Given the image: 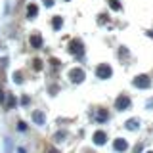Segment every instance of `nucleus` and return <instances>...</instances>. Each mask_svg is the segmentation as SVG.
<instances>
[{
	"instance_id": "f257e3e1",
	"label": "nucleus",
	"mask_w": 153,
	"mask_h": 153,
	"mask_svg": "<svg viewBox=\"0 0 153 153\" xmlns=\"http://www.w3.org/2000/svg\"><path fill=\"white\" fill-rule=\"evenodd\" d=\"M109 73H111V71H109V67H107V65H102V67L98 69V75L102 76V78H105V76H109Z\"/></svg>"
},
{
	"instance_id": "20e7f679",
	"label": "nucleus",
	"mask_w": 153,
	"mask_h": 153,
	"mask_svg": "<svg viewBox=\"0 0 153 153\" xmlns=\"http://www.w3.org/2000/svg\"><path fill=\"white\" fill-rule=\"evenodd\" d=\"M96 142L102 144V142H103V134H98V136H96Z\"/></svg>"
},
{
	"instance_id": "f03ea898",
	"label": "nucleus",
	"mask_w": 153,
	"mask_h": 153,
	"mask_svg": "<svg viewBox=\"0 0 153 153\" xmlns=\"http://www.w3.org/2000/svg\"><path fill=\"white\" fill-rule=\"evenodd\" d=\"M119 109H122V105H128V98H119Z\"/></svg>"
},
{
	"instance_id": "7ed1b4c3",
	"label": "nucleus",
	"mask_w": 153,
	"mask_h": 153,
	"mask_svg": "<svg viewBox=\"0 0 153 153\" xmlns=\"http://www.w3.org/2000/svg\"><path fill=\"white\" fill-rule=\"evenodd\" d=\"M115 147H117V149H126V144H124V142H117V144H115Z\"/></svg>"
}]
</instances>
